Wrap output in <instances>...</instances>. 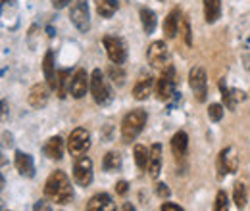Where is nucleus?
Wrapping results in <instances>:
<instances>
[{"label":"nucleus","instance_id":"f257e3e1","mask_svg":"<svg viewBox=\"0 0 250 211\" xmlns=\"http://www.w3.org/2000/svg\"><path fill=\"white\" fill-rule=\"evenodd\" d=\"M44 196L56 204H67L73 198V188L63 171H54L44 182Z\"/></svg>","mask_w":250,"mask_h":211},{"label":"nucleus","instance_id":"f03ea898","mask_svg":"<svg viewBox=\"0 0 250 211\" xmlns=\"http://www.w3.org/2000/svg\"><path fill=\"white\" fill-rule=\"evenodd\" d=\"M146 119H148V114L143 110V108H137V110H131L124 119H122V138L124 142H133L145 129L146 125Z\"/></svg>","mask_w":250,"mask_h":211},{"label":"nucleus","instance_id":"7ed1b4c3","mask_svg":"<svg viewBox=\"0 0 250 211\" xmlns=\"http://www.w3.org/2000/svg\"><path fill=\"white\" fill-rule=\"evenodd\" d=\"M91 94H93L94 102L100 106H104L112 100V89L108 85L106 75L100 69H94L91 73Z\"/></svg>","mask_w":250,"mask_h":211},{"label":"nucleus","instance_id":"20e7f679","mask_svg":"<svg viewBox=\"0 0 250 211\" xmlns=\"http://www.w3.org/2000/svg\"><path fill=\"white\" fill-rule=\"evenodd\" d=\"M69 21L77 27V31L87 33L91 27V16H89V4L87 0H71L69 8Z\"/></svg>","mask_w":250,"mask_h":211},{"label":"nucleus","instance_id":"39448f33","mask_svg":"<svg viewBox=\"0 0 250 211\" xmlns=\"http://www.w3.org/2000/svg\"><path fill=\"white\" fill-rule=\"evenodd\" d=\"M104 42V48H106V54L108 58L112 60V63H118L122 65L127 60V44L122 37H114V35H106L102 38Z\"/></svg>","mask_w":250,"mask_h":211},{"label":"nucleus","instance_id":"423d86ee","mask_svg":"<svg viewBox=\"0 0 250 211\" xmlns=\"http://www.w3.org/2000/svg\"><path fill=\"white\" fill-rule=\"evenodd\" d=\"M188 87L194 94V98L198 102H206L208 98V79H206V71L202 67H192L188 71Z\"/></svg>","mask_w":250,"mask_h":211},{"label":"nucleus","instance_id":"0eeeda50","mask_svg":"<svg viewBox=\"0 0 250 211\" xmlns=\"http://www.w3.org/2000/svg\"><path fill=\"white\" fill-rule=\"evenodd\" d=\"M156 94L160 100H169L175 94V67L173 65H166L162 69V75L156 85Z\"/></svg>","mask_w":250,"mask_h":211},{"label":"nucleus","instance_id":"6e6552de","mask_svg":"<svg viewBox=\"0 0 250 211\" xmlns=\"http://www.w3.org/2000/svg\"><path fill=\"white\" fill-rule=\"evenodd\" d=\"M89 146H91V134H89V131H85L81 127L79 129H73L71 134H69V138H67V152L71 155H79V153L89 150Z\"/></svg>","mask_w":250,"mask_h":211},{"label":"nucleus","instance_id":"1a4fd4ad","mask_svg":"<svg viewBox=\"0 0 250 211\" xmlns=\"http://www.w3.org/2000/svg\"><path fill=\"white\" fill-rule=\"evenodd\" d=\"M93 159L91 157H87V155H83V157H79L77 161H75V165H73V181L77 182L79 186H89L91 182H93Z\"/></svg>","mask_w":250,"mask_h":211},{"label":"nucleus","instance_id":"9d476101","mask_svg":"<svg viewBox=\"0 0 250 211\" xmlns=\"http://www.w3.org/2000/svg\"><path fill=\"white\" fill-rule=\"evenodd\" d=\"M218 169L221 177H223L225 173L233 175V173L239 171V155H237V150H235L233 146H227V148H223V150L219 152Z\"/></svg>","mask_w":250,"mask_h":211},{"label":"nucleus","instance_id":"9b49d317","mask_svg":"<svg viewBox=\"0 0 250 211\" xmlns=\"http://www.w3.org/2000/svg\"><path fill=\"white\" fill-rule=\"evenodd\" d=\"M146 58H148V63L152 67H166L167 63V58H169V52H167V46L164 40H154L150 46H148V52H146Z\"/></svg>","mask_w":250,"mask_h":211},{"label":"nucleus","instance_id":"f8f14e48","mask_svg":"<svg viewBox=\"0 0 250 211\" xmlns=\"http://www.w3.org/2000/svg\"><path fill=\"white\" fill-rule=\"evenodd\" d=\"M87 89H91V77L87 75L85 69H77L71 77V85H69V94L73 98H83L87 94Z\"/></svg>","mask_w":250,"mask_h":211},{"label":"nucleus","instance_id":"ddd939ff","mask_svg":"<svg viewBox=\"0 0 250 211\" xmlns=\"http://www.w3.org/2000/svg\"><path fill=\"white\" fill-rule=\"evenodd\" d=\"M29 106L35 108V110H41V108H44L46 106V102H48V87L46 85H42V83H37V85H33L31 91H29Z\"/></svg>","mask_w":250,"mask_h":211},{"label":"nucleus","instance_id":"4468645a","mask_svg":"<svg viewBox=\"0 0 250 211\" xmlns=\"http://www.w3.org/2000/svg\"><path fill=\"white\" fill-rule=\"evenodd\" d=\"M181 18H183V14H181L179 8H173L167 14V18L164 19V35H166V38H175L179 25H181Z\"/></svg>","mask_w":250,"mask_h":211},{"label":"nucleus","instance_id":"2eb2a0df","mask_svg":"<svg viewBox=\"0 0 250 211\" xmlns=\"http://www.w3.org/2000/svg\"><path fill=\"white\" fill-rule=\"evenodd\" d=\"M87 211H116V202L112 200V196L102 192V194H96L89 200Z\"/></svg>","mask_w":250,"mask_h":211},{"label":"nucleus","instance_id":"dca6fc26","mask_svg":"<svg viewBox=\"0 0 250 211\" xmlns=\"http://www.w3.org/2000/svg\"><path fill=\"white\" fill-rule=\"evenodd\" d=\"M14 165H16V169H18V173H20L21 177H33V175H35V163H33V157L29 153L16 152Z\"/></svg>","mask_w":250,"mask_h":211},{"label":"nucleus","instance_id":"f3484780","mask_svg":"<svg viewBox=\"0 0 250 211\" xmlns=\"http://www.w3.org/2000/svg\"><path fill=\"white\" fill-rule=\"evenodd\" d=\"M219 91H221V98H223V104L227 106V110H235L237 108V104L241 102V100H245V92L243 91H237V89H227V85L221 81L219 83Z\"/></svg>","mask_w":250,"mask_h":211},{"label":"nucleus","instance_id":"a211bd4d","mask_svg":"<svg viewBox=\"0 0 250 211\" xmlns=\"http://www.w3.org/2000/svg\"><path fill=\"white\" fill-rule=\"evenodd\" d=\"M42 71H44V77H46V83L52 91H56V75L58 71L54 69V52L48 50L44 54V60H42Z\"/></svg>","mask_w":250,"mask_h":211},{"label":"nucleus","instance_id":"6ab92c4d","mask_svg":"<svg viewBox=\"0 0 250 211\" xmlns=\"http://www.w3.org/2000/svg\"><path fill=\"white\" fill-rule=\"evenodd\" d=\"M162 171V144H152L150 153H148V175L156 179Z\"/></svg>","mask_w":250,"mask_h":211},{"label":"nucleus","instance_id":"aec40b11","mask_svg":"<svg viewBox=\"0 0 250 211\" xmlns=\"http://www.w3.org/2000/svg\"><path fill=\"white\" fill-rule=\"evenodd\" d=\"M42 152H44V155L46 157H50V159H60L63 155V140L62 136H50L48 140H46V144H44V148H42Z\"/></svg>","mask_w":250,"mask_h":211},{"label":"nucleus","instance_id":"412c9836","mask_svg":"<svg viewBox=\"0 0 250 211\" xmlns=\"http://www.w3.org/2000/svg\"><path fill=\"white\" fill-rule=\"evenodd\" d=\"M187 148H188L187 133H185V131L175 133V134H173V138H171V152H173V155H175V157H185Z\"/></svg>","mask_w":250,"mask_h":211},{"label":"nucleus","instance_id":"4be33fe9","mask_svg":"<svg viewBox=\"0 0 250 211\" xmlns=\"http://www.w3.org/2000/svg\"><path fill=\"white\" fill-rule=\"evenodd\" d=\"M139 16H141V23H143L145 33H146V35H152L158 25V18H156V14H154V10L143 6L141 12H139Z\"/></svg>","mask_w":250,"mask_h":211},{"label":"nucleus","instance_id":"5701e85b","mask_svg":"<svg viewBox=\"0 0 250 211\" xmlns=\"http://www.w3.org/2000/svg\"><path fill=\"white\" fill-rule=\"evenodd\" d=\"M152 87H154L152 77H143V79L133 87V98H135V100H139V102L146 100V98H148V94H150V91H152Z\"/></svg>","mask_w":250,"mask_h":211},{"label":"nucleus","instance_id":"b1692460","mask_svg":"<svg viewBox=\"0 0 250 211\" xmlns=\"http://www.w3.org/2000/svg\"><path fill=\"white\" fill-rule=\"evenodd\" d=\"M219 18H221V0H204L206 23H216Z\"/></svg>","mask_w":250,"mask_h":211},{"label":"nucleus","instance_id":"393cba45","mask_svg":"<svg viewBox=\"0 0 250 211\" xmlns=\"http://www.w3.org/2000/svg\"><path fill=\"white\" fill-rule=\"evenodd\" d=\"M69 69H60L58 75H56V94L58 98H65L67 92H69V85H71V79H69Z\"/></svg>","mask_w":250,"mask_h":211},{"label":"nucleus","instance_id":"a878e982","mask_svg":"<svg viewBox=\"0 0 250 211\" xmlns=\"http://www.w3.org/2000/svg\"><path fill=\"white\" fill-rule=\"evenodd\" d=\"M120 6V0H96V12L102 18H112Z\"/></svg>","mask_w":250,"mask_h":211},{"label":"nucleus","instance_id":"bb28decb","mask_svg":"<svg viewBox=\"0 0 250 211\" xmlns=\"http://www.w3.org/2000/svg\"><path fill=\"white\" fill-rule=\"evenodd\" d=\"M102 167H104V171H108V173L118 171V169L122 167V153H118V152H108V153L104 155Z\"/></svg>","mask_w":250,"mask_h":211},{"label":"nucleus","instance_id":"cd10ccee","mask_svg":"<svg viewBox=\"0 0 250 211\" xmlns=\"http://www.w3.org/2000/svg\"><path fill=\"white\" fill-rule=\"evenodd\" d=\"M247 200H249V192H247V184L245 182H237L235 188H233V202L239 210H243L247 206Z\"/></svg>","mask_w":250,"mask_h":211},{"label":"nucleus","instance_id":"c85d7f7f","mask_svg":"<svg viewBox=\"0 0 250 211\" xmlns=\"http://www.w3.org/2000/svg\"><path fill=\"white\" fill-rule=\"evenodd\" d=\"M148 153H150V152L146 150L143 144H135L133 155H135V163H137V167H141V169H146V167H148Z\"/></svg>","mask_w":250,"mask_h":211},{"label":"nucleus","instance_id":"c756f323","mask_svg":"<svg viewBox=\"0 0 250 211\" xmlns=\"http://www.w3.org/2000/svg\"><path fill=\"white\" fill-rule=\"evenodd\" d=\"M108 77H110L116 85H120V87L125 83V71L122 69V65H118V63H114V65L108 67Z\"/></svg>","mask_w":250,"mask_h":211},{"label":"nucleus","instance_id":"7c9ffc66","mask_svg":"<svg viewBox=\"0 0 250 211\" xmlns=\"http://www.w3.org/2000/svg\"><path fill=\"white\" fill-rule=\"evenodd\" d=\"M179 33H181V37H183V42H185L187 46H192V31H190V23H188L187 16H183V18H181Z\"/></svg>","mask_w":250,"mask_h":211},{"label":"nucleus","instance_id":"2f4dec72","mask_svg":"<svg viewBox=\"0 0 250 211\" xmlns=\"http://www.w3.org/2000/svg\"><path fill=\"white\" fill-rule=\"evenodd\" d=\"M214 211H229V200H227V194L223 190H219L218 196H216Z\"/></svg>","mask_w":250,"mask_h":211},{"label":"nucleus","instance_id":"473e14b6","mask_svg":"<svg viewBox=\"0 0 250 211\" xmlns=\"http://www.w3.org/2000/svg\"><path fill=\"white\" fill-rule=\"evenodd\" d=\"M208 117L214 123L221 121V117H223V106L221 104H210L208 106Z\"/></svg>","mask_w":250,"mask_h":211},{"label":"nucleus","instance_id":"72a5a7b5","mask_svg":"<svg viewBox=\"0 0 250 211\" xmlns=\"http://www.w3.org/2000/svg\"><path fill=\"white\" fill-rule=\"evenodd\" d=\"M156 194L160 196V198H169V196H171V190L167 188V184H166V182H158Z\"/></svg>","mask_w":250,"mask_h":211},{"label":"nucleus","instance_id":"f704fd0d","mask_svg":"<svg viewBox=\"0 0 250 211\" xmlns=\"http://www.w3.org/2000/svg\"><path fill=\"white\" fill-rule=\"evenodd\" d=\"M33 211H52V206H50L46 200H39V202L35 204Z\"/></svg>","mask_w":250,"mask_h":211},{"label":"nucleus","instance_id":"c9c22d12","mask_svg":"<svg viewBox=\"0 0 250 211\" xmlns=\"http://www.w3.org/2000/svg\"><path fill=\"white\" fill-rule=\"evenodd\" d=\"M160 211H185L181 206H177V204H173V202H166V204H162V208Z\"/></svg>","mask_w":250,"mask_h":211},{"label":"nucleus","instance_id":"e433bc0d","mask_svg":"<svg viewBox=\"0 0 250 211\" xmlns=\"http://www.w3.org/2000/svg\"><path fill=\"white\" fill-rule=\"evenodd\" d=\"M127 190H129V184H127L125 181L116 182V192H118L120 196H125V194H127Z\"/></svg>","mask_w":250,"mask_h":211},{"label":"nucleus","instance_id":"4c0bfd02","mask_svg":"<svg viewBox=\"0 0 250 211\" xmlns=\"http://www.w3.org/2000/svg\"><path fill=\"white\" fill-rule=\"evenodd\" d=\"M67 2H69V0H52V6H54L56 10H62V8L67 6Z\"/></svg>","mask_w":250,"mask_h":211},{"label":"nucleus","instance_id":"58836bf2","mask_svg":"<svg viewBox=\"0 0 250 211\" xmlns=\"http://www.w3.org/2000/svg\"><path fill=\"white\" fill-rule=\"evenodd\" d=\"M122 211H137V210H135V206H133V204H129V202H124V206H122Z\"/></svg>","mask_w":250,"mask_h":211}]
</instances>
